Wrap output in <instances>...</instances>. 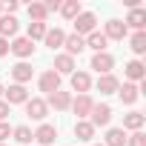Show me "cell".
I'll return each mask as SVG.
<instances>
[{"mask_svg": "<svg viewBox=\"0 0 146 146\" xmlns=\"http://www.w3.org/2000/svg\"><path fill=\"white\" fill-rule=\"evenodd\" d=\"M17 35V20L12 15H0V37H12Z\"/></svg>", "mask_w": 146, "mask_h": 146, "instance_id": "cell-18", "label": "cell"}, {"mask_svg": "<svg viewBox=\"0 0 146 146\" xmlns=\"http://www.w3.org/2000/svg\"><path fill=\"white\" fill-rule=\"evenodd\" d=\"M9 52H15L17 57H32V52H35V46H32V40L29 37H17V40H12V46H9Z\"/></svg>", "mask_w": 146, "mask_h": 146, "instance_id": "cell-9", "label": "cell"}, {"mask_svg": "<svg viewBox=\"0 0 146 146\" xmlns=\"http://www.w3.org/2000/svg\"><path fill=\"white\" fill-rule=\"evenodd\" d=\"M66 20H75L78 15H80V0H66V3H60V9H57Z\"/></svg>", "mask_w": 146, "mask_h": 146, "instance_id": "cell-21", "label": "cell"}, {"mask_svg": "<svg viewBox=\"0 0 146 146\" xmlns=\"http://www.w3.org/2000/svg\"><path fill=\"white\" fill-rule=\"evenodd\" d=\"M143 75H146V66H143L140 60H132V63H126V78H129V83H135V80H143Z\"/></svg>", "mask_w": 146, "mask_h": 146, "instance_id": "cell-19", "label": "cell"}, {"mask_svg": "<svg viewBox=\"0 0 146 146\" xmlns=\"http://www.w3.org/2000/svg\"><path fill=\"white\" fill-rule=\"evenodd\" d=\"M12 78H15V83H26V80H32V66L29 63H17V66H12Z\"/></svg>", "mask_w": 146, "mask_h": 146, "instance_id": "cell-20", "label": "cell"}, {"mask_svg": "<svg viewBox=\"0 0 146 146\" xmlns=\"http://www.w3.org/2000/svg\"><path fill=\"white\" fill-rule=\"evenodd\" d=\"M75 137H78V140H92V137H95V126H92L89 120H78V123H75Z\"/></svg>", "mask_w": 146, "mask_h": 146, "instance_id": "cell-24", "label": "cell"}, {"mask_svg": "<svg viewBox=\"0 0 146 146\" xmlns=\"http://www.w3.org/2000/svg\"><path fill=\"white\" fill-rule=\"evenodd\" d=\"M126 143H129V146H146V135H143V132H132V135L126 137Z\"/></svg>", "mask_w": 146, "mask_h": 146, "instance_id": "cell-31", "label": "cell"}, {"mask_svg": "<svg viewBox=\"0 0 146 146\" xmlns=\"http://www.w3.org/2000/svg\"><path fill=\"white\" fill-rule=\"evenodd\" d=\"M0 98H3V83H0Z\"/></svg>", "mask_w": 146, "mask_h": 146, "instance_id": "cell-35", "label": "cell"}, {"mask_svg": "<svg viewBox=\"0 0 146 146\" xmlns=\"http://www.w3.org/2000/svg\"><path fill=\"white\" fill-rule=\"evenodd\" d=\"M117 95H120L123 103H135L137 95H140V89H137V83H123V86L117 89Z\"/></svg>", "mask_w": 146, "mask_h": 146, "instance_id": "cell-23", "label": "cell"}, {"mask_svg": "<svg viewBox=\"0 0 146 146\" xmlns=\"http://www.w3.org/2000/svg\"><path fill=\"white\" fill-rule=\"evenodd\" d=\"M26 115H29L32 120H43V117L49 115V106H46V100H40V98H32V100H26Z\"/></svg>", "mask_w": 146, "mask_h": 146, "instance_id": "cell-5", "label": "cell"}, {"mask_svg": "<svg viewBox=\"0 0 146 146\" xmlns=\"http://www.w3.org/2000/svg\"><path fill=\"white\" fill-rule=\"evenodd\" d=\"M129 49H132L135 54H143V52H146V35H143V32L132 35V40H129Z\"/></svg>", "mask_w": 146, "mask_h": 146, "instance_id": "cell-28", "label": "cell"}, {"mask_svg": "<svg viewBox=\"0 0 146 146\" xmlns=\"http://www.w3.org/2000/svg\"><path fill=\"white\" fill-rule=\"evenodd\" d=\"M109 120H112V106H109V103H95L89 123L98 129V126H109Z\"/></svg>", "mask_w": 146, "mask_h": 146, "instance_id": "cell-2", "label": "cell"}, {"mask_svg": "<svg viewBox=\"0 0 146 146\" xmlns=\"http://www.w3.org/2000/svg\"><path fill=\"white\" fill-rule=\"evenodd\" d=\"M72 109H75V115L83 120V117H89V115H92V109H95V100H92L89 95H78V100H72Z\"/></svg>", "mask_w": 146, "mask_h": 146, "instance_id": "cell-6", "label": "cell"}, {"mask_svg": "<svg viewBox=\"0 0 146 146\" xmlns=\"http://www.w3.org/2000/svg\"><path fill=\"white\" fill-rule=\"evenodd\" d=\"M83 40H86V46H89V49H95V52H106V43H109L103 32H92V35H86Z\"/></svg>", "mask_w": 146, "mask_h": 146, "instance_id": "cell-17", "label": "cell"}, {"mask_svg": "<svg viewBox=\"0 0 146 146\" xmlns=\"http://www.w3.org/2000/svg\"><path fill=\"white\" fill-rule=\"evenodd\" d=\"M103 35H106V40H123V37L129 35V29H126V23H123V20H109Z\"/></svg>", "mask_w": 146, "mask_h": 146, "instance_id": "cell-7", "label": "cell"}, {"mask_svg": "<svg viewBox=\"0 0 146 146\" xmlns=\"http://www.w3.org/2000/svg\"><path fill=\"white\" fill-rule=\"evenodd\" d=\"M46 37V23H29V40Z\"/></svg>", "mask_w": 146, "mask_h": 146, "instance_id": "cell-30", "label": "cell"}, {"mask_svg": "<svg viewBox=\"0 0 146 146\" xmlns=\"http://www.w3.org/2000/svg\"><path fill=\"white\" fill-rule=\"evenodd\" d=\"M112 66H115V57L109 52H95L92 57V69L100 72V75H112Z\"/></svg>", "mask_w": 146, "mask_h": 146, "instance_id": "cell-3", "label": "cell"}, {"mask_svg": "<svg viewBox=\"0 0 146 146\" xmlns=\"http://www.w3.org/2000/svg\"><path fill=\"white\" fill-rule=\"evenodd\" d=\"M40 92H46V95H54V92H60V75L57 72H43L40 75Z\"/></svg>", "mask_w": 146, "mask_h": 146, "instance_id": "cell-4", "label": "cell"}, {"mask_svg": "<svg viewBox=\"0 0 146 146\" xmlns=\"http://www.w3.org/2000/svg\"><path fill=\"white\" fill-rule=\"evenodd\" d=\"M12 135H15V140H17V143H32V137H35V132H32L29 126H17Z\"/></svg>", "mask_w": 146, "mask_h": 146, "instance_id": "cell-29", "label": "cell"}, {"mask_svg": "<svg viewBox=\"0 0 146 146\" xmlns=\"http://www.w3.org/2000/svg\"><path fill=\"white\" fill-rule=\"evenodd\" d=\"M95 23H98V17L92 15V12H80L78 17H75V35H92L95 32Z\"/></svg>", "mask_w": 146, "mask_h": 146, "instance_id": "cell-1", "label": "cell"}, {"mask_svg": "<svg viewBox=\"0 0 146 146\" xmlns=\"http://www.w3.org/2000/svg\"><path fill=\"white\" fill-rule=\"evenodd\" d=\"M95 146H103V143H95Z\"/></svg>", "mask_w": 146, "mask_h": 146, "instance_id": "cell-37", "label": "cell"}, {"mask_svg": "<svg viewBox=\"0 0 146 146\" xmlns=\"http://www.w3.org/2000/svg\"><path fill=\"white\" fill-rule=\"evenodd\" d=\"M6 115H9V103H6V100H0V123H3Z\"/></svg>", "mask_w": 146, "mask_h": 146, "instance_id": "cell-32", "label": "cell"}, {"mask_svg": "<svg viewBox=\"0 0 146 146\" xmlns=\"http://www.w3.org/2000/svg\"><path fill=\"white\" fill-rule=\"evenodd\" d=\"M89 86H92V78L86 75V72H72V89H75V92L86 95Z\"/></svg>", "mask_w": 146, "mask_h": 146, "instance_id": "cell-13", "label": "cell"}, {"mask_svg": "<svg viewBox=\"0 0 146 146\" xmlns=\"http://www.w3.org/2000/svg\"><path fill=\"white\" fill-rule=\"evenodd\" d=\"M3 95H6V103H9V106H12V103H26V100H29V92H26V86H20V83L3 89Z\"/></svg>", "mask_w": 146, "mask_h": 146, "instance_id": "cell-8", "label": "cell"}, {"mask_svg": "<svg viewBox=\"0 0 146 146\" xmlns=\"http://www.w3.org/2000/svg\"><path fill=\"white\" fill-rule=\"evenodd\" d=\"M0 15H3V3H0Z\"/></svg>", "mask_w": 146, "mask_h": 146, "instance_id": "cell-36", "label": "cell"}, {"mask_svg": "<svg viewBox=\"0 0 146 146\" xmlns=\"http://www.w3.org/2000/svg\"><path fill=\"white\" fill-rule=\"evenodd\" d=\"M98 89H100V95H115V92L120 89V83H117V78H115V75H100Z\"/></svg>", "mask_w": 146, "mask_h": 146, "instance_id": "cell-16", "label": "cell"}, {"mask_svg": "<svg viewBox=\"0 0 146 146\" xmlns=\"http://www.w3.org/2000/svg\"><path fill=\"white\" fill-rule=\"evenodd\" d=\"M0 146H6V143H0Z\"/></svg>", "mask_w": 146, "mask_h": 146, "instance_id": "cell-38", "label": "cell"}, {"mask_svg": "<svg viewBox=\"0 0 146 146\" xmlns=\"http://www.w3.org/2000/svg\"><path fill=\"white\" fill-rule=\"evenodd\" d=\"M46 106H52V109L63 112V109H69V106H72V95H69V92H54V95H49Z\"/></svg>", "mask_w": 146, "mask_h": 146, "instance_id": "cell-11", "label": "cell"}, {"mask_svg": "<svg viewBox=\"0 0 146 146\" xmlns=\"http://www.w3.org/2000/svg\"><path fill=\"white\" fill-rule=\"evenodd\" d=\"M63 46H66V54H69V57H75V54H80V52L86 49V40H83L80 35H69V37L63 40Z\"/></svg>", "mask_w": 146, "mask_h": 146, "instance_id": "cell-12", "label": "cell"}, {"mask_svg": "<svg viewBox=\"0 0 146 146\" xmlns=\"http://www.w3.org/2000/svg\"><path fill=\"white\" fill-rule=\"evenodd\" d=\"M54 137H57V129H54L52 123H40V129L35 132V140H37V143H43V146H52V143H54Z\"/></svg>", "mask_w": 146, "mask_h": 146, "instance_id": "cell-10", "label": "cell"}, {"mask_svg": "<svg viewBox=\"0 0 146 146\" xmlns=\"http://www.w3.org/2000/svg\"><path fill=\"white\" fill-rule=\"evenodd\" d=\"M52 72H57V75H72V72H75V57H69V54H57Z\"/></svg>", "mask_w": 146, "mask_h": 146, "instance_id": "cell-14", "label": "cell"}, {"mask_svg": "<svg viewBox=\"0 0 146 146\" xmlns=\"http://www.w3.org/2000/svg\"><path fill=\"white\" fill-rule=\"evenodd\" d=\"M126 143V132L123 129H109L106 132V143L103 146H123Z\"/></svg>", "mask_w": 146, "mask_h": 146, "instance_id": "cell-26", "label": "cell"}, {"mask_svg": "<svg viewBox=\"0 0 146 146\" xmlns=\"http://www.w3.org/2000/svg\"><path fill=\"white\" fill-rule=\"evenodd\" d=\"M46 46L49 49H60L63 46V40H66V35H63V29H46Z\"/></svg>", "mask_w": 146, "mask_h": 146, "instance_id": "cell-22", "label": "cell"}, {"mask_svg": "<svg viewBox=\"0 0 146 146\" xmlns=\"http://www.w3.org/2000/svg\"><path fill=\"white\" fill-rule=\"evenodd\" d=\"M9 132H12L9 123H0V143H3V137H9Z\"/></svg>", "mask_w": 146, "mask_h": 146, "instance_id": "cell-34", "label": "cell"}, {"mask_svg": "<svg viewBox=\"0 0 146 146\" xmlns=\"http://www.w3.org/2000/svg\"><path fill=\"white\" fill-rule=\"evenodd\" d=\"M126 23H129L132 29L143 32V26H146V9H140V6H137V9H132V12H129V17H126ZM129 26H126V29H129Z\"/></svg>", "mask_w": 146, "mask_h": 146, "instance_id": "cell-15", "label": "cell"}, {"mask_svg": "<svg viewBox=\"0 0 146 146\" xmlns=\"http://www.w3.org/2000/svg\"><path fill=\"white\" fill-rule=\"evenodd\" d=\"M140 126H143V115H140V112H129V115L123 117V129L140 132Z\"/></svg>", "mask_w": 146, "mask_h": 146, "instance_id": "cell-25", "label": "cell"}, {"mask_svg": "<svg viewBox=\"0 0 146 146\" xmlns=\"http://www.w3.org/2000/svg\"><path fill=\"white\" fill-rule=\"evenodd\" d=\"M3 54H9V40L0 37V57H3Z\"/></svg>", "mask_w": 146, "mask_h": 146, "instance_id": "cell-33", "label": "cell"}, {"mask_svg": "<svg viewBox=\"0 0 146 146\" xmlns=\"http://www.w3.org/2000/svg\"><path fill=\"white\" fill-rule=\"evenodd\" d=\"M29 17H32L35 23H43V20L49 17V12H46L43 3H29Z\"/></svg>", "mask_w": 146, "mask_h": 146, "instance_id": "cell-27", "label": "cell"}]
</instances>
